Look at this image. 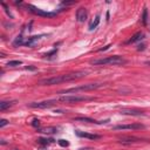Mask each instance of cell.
Masks as SVG:
<instances>
[{
  "mask_svg": "<svg viewBox=\"0 0 150 150\" xmlns=\"http://www.w3.org/2000/svg\"><path fill=\"white\" fill-rule=\"evenodd\" d=\"M28 8H29V11L32 13H34L36 15H40V16H46V18H52V16H55L57 14L56 12H46V11H42V9H40V8H38V7L33 6V5H28Z\"/></svg>",
  "mask_w": 150,
  "mask_h": 150,
  "instance_id": "5b68a950",
  "label": "cell"
},
{
  "mask_svg": "<svg viewBox=\"0 0 150 150\" xmlns=\"http://www.w3.org/2000/svg\"><path fill=\"white\" fill-rule=\"evenodd\" d=\"M1 5H2V7H5V11H6V13H7V14H8L9 16H12V14H11V12L8 11V8H7V6H6V4H4V2H2Z\"/></svg>",
  "mask_w": 150,
  "mask_h": 150,
  "instance_id": "484cf974",
  "label": "cell"
},
{
  "mask_svg": "<svg viewBox=\"0 0 150 150\" xmlns=\"http://www.w3.org/2000/svg\"><path fill=\"white\" fill-rule=\"evenodd\" d=\"M64 82L63 81V75H57V76H52V77H48V79H43L39 82V84L41 86H53V84H59V83H62Z\"/></svg>",
  "mask_w": 150,
  "mask_h": 150,
  "instance_id": "277c9868",
  "label": "cell"
},
{
  "mask_svg": "<svg viewBox=\"0 0 150 150\" xmlns=\"http://www.w3.org/2000/svg\"><path fill=\"white\" fill-rule=\"evenodd\" d=\"M87 18H88V11H87V8L80 7L77 9V12H76V20L79 22H83V21L87 20Z\"/></svg>",
  "mask_w": 150,
  "mask_h": 150,
  "instance_id": "9c48e42d",
  "label": "cell"
},
{
  "mask_svg": "<svg viewBox=\"0 0 150 150\" xmlns=\"http://www.w3.org/2000/svg\"><path fill=\"white\" fill-rule=\"evenodd\" d=\"M127 61L118 56V55H114V56H109V57H104V59H98V60H93L90 63L94 66H103V64H123Z\"/></svg>",
  "mask_w": 150,
  "mask_h": 150,
  "instance_id": "6da1fadb",
  "label": "cell"
},
{
  "mask_svg": "<svg viewBox=\"0 0 150 150\" xmlns=\"http://www.w3.org/2000/svg\"><path fill=\"white\" fill-rule=\"evenodd\" d=\"M109 47H110V45H108V46H105L104 48H101V49H98V52H102V50H107V49H108Z\"/></svg>",
  "mask_w": 150,
  "mask_h": 150,
  "instance_id": "4316f807",
  "label": "cell"
},
{
  "mask_svg": "<svg viewBox=\"0 0 150 150\" xmlns=\"http://www.w3.org/2000/svg\"><path fill=\"white\" fill-rule=\"evenodd\" d=\"M21 63H22V61H20V60H13V61H9L7 63V66H9V67H16V66H20Z\"/></svg>",
  "mask_w": 150,
  "mask_h": 150,
  "instance_id": "7402d4cb",
  "label": "cell"
},
{
  "mask_svg": "<svg viewBox=\"0 0 150 150\" xmlns=\"http://www.w3.org/2000/svg\"><path fill=\"white\" fill-rule=\"evenodd\" d=\"M8 123H9V122H8L7 120H1V121H0V128H4V127L7 125Z\"/></svg>",
  "mask_w": 150,
  "mask_h": 150,
  "instance_id": "d4e9b609",
  "label": "cell"
},
{
  "mask_svg": "<svg viewBox=\"0 0 150 150\" xmlns=\"http://www.w3.org/2000/svg\"><path fill=\"white\" fill-rule=\"evenodd\" d=\"M32 125H33V127H35V128H39V125H40V121H39V120H36V118H34V120H33V122H32Z\"/></svg>",
  "mask_w": 150,
  "mask_h": 150,
  "instance_id": "cb8c5ba5",
  "label": "cell"
},
{
  "mask_svg": "<svg viewBox=\"0 0 150 150\" xmlns=\"http://www.w3.org/2000/svg\"><path fill=\"white\" fill-rule=\"evenodd\" d=\"M74 121H77V122H87V123H94V124H103V123L109 122V120H104V121H95V120L89 118V117H75Z\"/></svg>",
  "mask_w": 150,
  "mask_h": 150,
  "instance_id": "7c38bea8",
  "label": "cell"
},
{
  "mask_svg": "<svg viewBox=\"0 0 150 150\" xmlns=\"http://www.w3.org/2000/svg\"><path fill=\"white\" fill-rule=\"evenodd\" d=\"M87 75V71L84 70H80V71H75V73H69V74H64L63 75V81L64 82H69V81H74L77 79H81L83 76Z\"/></svg>",
  "mask_w": 150,
  "mask_h": 150,
  "instance_id": "8992f818",
  "label": "cell"
},
{
  "mask_svg": "<svg viewBox=\"0 0 150 150\" xmlns=\"http://www.w3.org/2000/svg\"><path fill=\"white\" fill-rule=\"evenodd\" d=\"M144 125L141 123H132V124H121V125H115L112 129L114 130H125V129H131V130H136V129H143Z\"/></svg>",
  "mask_w": 150,
  "mask_h": 150,
  "instance_id": "ba28073f",
  "label": "cell"
},
{
  "mask_svg": "<svg viewBox=\"0 0 150 150\" xmlns=\"http://www.w3.org/2000/svg\"><path fill=\"white\" fill-rule=\"evenodd\" d=\"M15 102H16V101H2V102H0V110H1V111L6 110L7 108L14 105Z\"/></svg>",
  "mask_w": 150,
  "mask_h": 150,
  "instance_id": "e0dca14e",
  "label": "cell"
},
{
  "mask_svg": "<svg viewBox=\"0 0 150 150\" xmlns=\"http://www.w3.org/2000/svg\"><path fill=\"white\" fill-rule=\"evenodd\" d=\"M40 38H41V35H36V36H30V38H28V40L27 41H25V46H27V47H33L39 40H40Z\"/></svg>",
  "mask_w": 150,
  "mask_h": 150,
  "instance_id": "2e32d148",
  "label": "cell"
},
{
  "mask_svg": "<svg viewBox=\"0 0 150 150\" xmlns=\"http://www.w3.org/2000/svg\"><path fill=\"white\" fill-rule=\"evenodd\" d=\"M142 22H143V25H144V26L148 23V9H146V8H144V11H143V15H142Z\"/></svg>",
  "mask_w": 150,
  "mask_h": 150,
  "instance_id": "44dd1931",
  "label": "cell"
},
{
  "mask_svg": "<svg viewBox=\"0 0 150 150\" xmlns=\"http://www.w3.org/2000/svg\"><path fill=\"white\" fill-rule=\"evenodd\" d=\"M38 131L41 132V134L50 135V134H55V132H57V129H56L55 127H43V128H38Z\"/></svg>",
  "mask_w": 150,
  "mask_h": 150,
  "instance_id": "9a60e30c",
  "label": "cell"
},
{
  "mask_svg": "<svg viewBox=\"0 0 150 150\" xmlns=\"http://www.w3.org/2000/svg\"><path fill=\"white\" fill-rule=\"evenodd\" d=\"M59 144H60L61 146H68V145H69V142L66 141V139H59Z\"/></svg>",
  "mask_w": 150,
  "mask_h": 150,
  "instance_id": "603a6c76",
  "label": "cell"
},
{
  "mask_svg": "<svg viewBox=\"0 0 150 150\" xmlns=\"http://www.w3.org/2000/svg\"><path fill=\"white\" fill-rule=\"evenodd\" d=\"M118 139H120V142H123V143H136V142H142V141H143V139L139 138V137L129 136V135H127V136H121V137H118Z\"/></svg>",
  "mask_w": 150,
  "mask_h": 150,
  "instance_id": "8fae6325",
  "label": "cell"
},
{
  "mask_svg": "<svg viewBox=\"0 0 150 150\" xmlns=\"http://www.w3.org/2000/svg\"><path fill=\"white\" fill-rule=\"evenodd\" d=\"M36 141H38L39 144H42V145H48L50 143H54L53 138H38Z\"/></svg>",
  "mask_w": 150,
  "mask_h": 150,
  "instance_id": "d6986e66",
  "label": "cell"
},
{
  "mask_svg": "<svg viewBox=\"0 0 150 150\" xmlns=\"http://www.w3.org/2000/svg\"><path fill=\"white\" fill-rule=\"evenodd\" d=\"M98 23H100V15H96V16H95V19L90 22V25H89V29H90V30H93L94 28H96V27L98 26Z\"/></svg>",
  "mask_w": 150,
  "mask_h": 150,
  "instance_id": "ac0fdd59",
  "label": "cell"
},
{
  "mask_svg": "<svg viewBox=\"0 0 150 150\" xmlns=\"http://www.w3.org/2000/svg\"><path fill=\"white\" fill-rule=\"evenodd\" d=\"M12 150H20V149H12Z\"/></svg>",
  "mask_w": 150,
  "mask_h": 150,
  "instance_id": "83f0119b",
  "label": "cell"
},
{
  "mask_svg": "<svg viewBox=\"0 0 150 150\" xmlns=\"http://www.w3.org/2000/svg\"><path fill=\"white\" fill-rule=\"evenodd\" d=\"M120 112L123 115H131V116H143L144 115V112L139 109H129V108H123V109H121Z\"/></svg>",
  "mask_w": 150,
  "mask_h": 150,
  "instance_id": "30bf717a",
  "label": "cell"
},
{
  "mask_svg": "<svg viewBox=\"0 0 150 150\" xmlns=\"http://www.w3.org/2000/svg\"><path fill=\"white\" fill-rule=\"evenodd\" d=\"M102 87L101 83H88V84H83L80 87H75V88H69L66 90L60 91V94H69V93H77V91H88V90H94Z\"/></svg>",
  "mask_w": 150,
  "mask_h": 150,
  "instance_id": "7a4b0ae2",
  "label": "cell"
},
{
  "mask_svg": "<svg viewBox=\"0 0 150 150\" xmlns=\"http://www.w3.org/2000/svg\"><path fill=\"white\" fill-rule=\"evenodd\" d=\"M143 36H144V34H143L142 32H137V33H135V34L127 41V45H130V43H135V42H137V41H141V40L143 39Z\"/></svg>",
  "mask_w": 150,
  "mask_h": 150,
  "instance_id": "5bb4252c",
  "label": "cell"
},
{
  "mask_svg": "<svg viewBox=\"0 0 150 150\" xmlns=\"http://www.w3.org/2000/svg\"><path fill=\"white\" fill-rule=\"evenodd\" d=\"M75 134H76L79 137H84V138H89V139H98V138H101L100 135L89 134V132H83V131H80V130H76Z\"/></svg>",
  "mask_w": 150,
  "mask_h": 150,
  "instance_id": "4fadbf2b",
  "label": "cell"
},
{
  "mask_svg": "<svg viewBox=\"0 0 150 150\" xmlns=\"http://www.w3.org/2000/svg\"><path fill=\"white\" fill-rule=\"evenodd\" d=\"M13 45L16 47V46H20V45H25V41H23V38L21 36V35H19V36H16V39L14 40V42H13Z\"/></svg>",
  "mask_w": 150,
  "mask_h": 150,
  "instance_id": "ffe728a7",
  "label": "cell"
},
{
  "mask_svg": "<svg viewBox=\"0 0 150 150\" xmlns=\"http://www.w3.org/2000/svg\"><path fill=\"white\" fill-rule=\"evenodd\" d=\"M94 100V97L89 96H80V95H63L59 97V101L66 102V103H75V102H81V101H90Z\"/></svg>",
  "mask_w": 150,
  "mask_h": 150,
  "instance_id": "3957f363",
  "label": "cell"
},
{
  "mask_svg": "<svg viewBox=\"0 0 150 150\" xmlns=\"http://www.w3.org/2000/svg\"><path fill=\"white\" fill-rule=\"evenodd\" d=\"M56 103V100H48V101H42V102H33L29 104V107L32 108H39V109H45V108H49L52 105H54Z\"/></svg>",
  "mask_w": 150,
  "mask_h": 150,
  "instance_id": "52a82bcc",
  "label": "cell"
}]
</instances>
